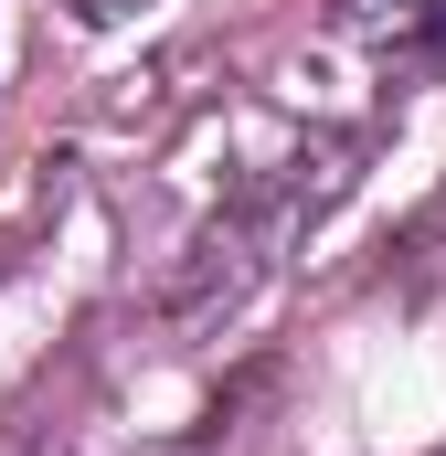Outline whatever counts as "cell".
<instances>
[{
  "label": "cell",
  "instance_id": "6da1fadb",
  "mask_svg": "<svg viewBox=\"0 0 446 456\" xmlns=\"http://www.w3.org/2000/svg\"><path fill=\"white\" fill-rule=\"evenodd\" d=\"M340 32H351V43H372V53L425 64V53L446 43V0H340Z\"/></svg>",
  "mask_w": 446,
  "mask_h": 456
},
{
  "label": "cell",
  "instance_id": "7a4b0ae2",
  "mask_svg": "<svg viewBox=\"0 0 446 456\" xmlns=\"http://www.w3.org/2000/svg\"><path fill=\"white\" fill-rule=\"evenodd\" d=\"M128 11H149V0H75V21H96V32H107V21H128Z\"/></svg>",
  "mask_w": 446,
  "mask_h": 456
}]
</instances>
